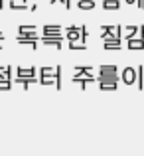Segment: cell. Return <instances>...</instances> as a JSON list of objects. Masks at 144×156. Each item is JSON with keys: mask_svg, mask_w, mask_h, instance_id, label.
<instances>
[{"mask_svg": "<svg viewBox=\"0 0 144 156\" xmlns=\"http://www.w3.org/2000/svg\"><path fill=\"white\" fill-rule=\"evenodd\" d=\"M101 40L107 42V40H122V30L125 28L121 26H103L101 28Z\"/></svg>", "mask_w": 144, "mask_h": 156, "instance_id": "obj_1", "label": "cell"}, {"mask_svg": "<svg viewBox=\"0 0 144 156\" xmlns=\"http://www.w3.org/2000/svg\"><path fill=\"white\" fill-rule=\"evenodd\" d=\"M93 81H97V77H93L91 73H75V75L71 77V83H79L83 91L87 89L89 83H93Z\"/></svg>", "mask_w": 144, "mask_h": 156, "instance_id": "obj_2", "label": "cell"}, {"mask_svg": "<svg viewBox=\"0 0 144 156\" xmlns=\"http://www.w3.org/2000/svg\"><path fill=\"white\" fill-rule=\"evenodd\" d=\"M121 79H122V83H126V85L136 83V69H134V67H125V69H122Z\"/></svg>", "mask_w": 144, "mask_h": 156, "instance_id": "obj_3", "label": "cell"}, {"mask_svg": "<svg viewBox=\"0 0 144 156\" xmlns=\"http://www.w3.org/2000/svg\"><path fill=\"white\" fill-rule=\"evenodd\" d=\"M65 38H67L69 42H77V40L81 42V28H77V26H69L67 30H65Z\"/></svg>", "mask_w": 144, "mask_h": 156, "instance_id": "obj_4", "label": "cell"}, {"mask_svg": "<svg viewBox=\"0 0 144 156\" xmlns=\"http://www.w3.org/2000/svg\"><path fill=\"white\" fill-rule=\"evenodd\" d=\"M118 73H99L97 81L99 83H118Z\"/></svg>", "mask_w": 144, "mask_h": 156, "instance_id": "obj_5", "label": "cell"}, {"mask_svg": "<svg viewBox=\"0 0 144 156\" xmlns=\"http://www.w3.org/2000/svg\"><path fill=\"white\" fill-rule=\"evenodd\" d=\"M42 44H47V46H53L59 50L61 48V34L59 36H42Z\"/></svg>", "mask_w": 144, "mask_h": 156, "instance_id": "obj_6", "label": "cell"}, {"mask_svg": "<svg viewBox=\"0 0 144 156\" xmlns=\"http://www.w3.org/2000/svg\"><path fill=\"white\" fill-rule=\"evenodd\" d=\"M63 28L61 26H55V24H47V26L42 28V36H59Z\"/></svg>", "mask_w": 144, "mask_h": 156, "instance_id": "obj_7", "label": "cell"}, {"mask_svg": "<svg viewBox=\"0 0 144 156\" xmlns=\"http://www.w3.org/2000/svg\"><path fill=\"white\" fill-rule=\"evenodd\" d=\"M128 50H144V38L142 36H136V38H130L128 40Z\"/></svg>", "mask_w": 144, "mask_h": 156, "instance_id": "obj_8", "label": "cell"}, {"mask_svg": "<svg viewBox=\"0 0 144 156\" xmlns=\"http://www.w3.org/2000/svg\"><path fill=\"white\" fill-rule=\"evenodd\" d=\"M14 83H20V85H24V87H28L30 83H40V79L38 77H14Z\"/></svg>", "mask_w": 144, "mask_h": 156, "instance_id": "obj_9", "label": "cell"}, {"mask_svg": "<svg viewBox=\"0 0 144 156\" xmlns=\"http://www.w3.org/2000/svg\"><path fill=\"white\" fill-rule=\"evenodd\" d=\"M18 44H22V46H30V48H38V40L36 38H26V36H18Z\"/></svg>", "mask_w": 144, "mask_h": 156, "instance_id": "obj_10", "label": "cell"}, {"mask_svg": "<svg viewBox=\"0 0 144 156\" xmlns=\"http://www.w3.org/2000/svg\"><path fill=\"white\" fill-rule=\"evenodd\" d=\"M97 4V0H77V6L79 10H93Z\"/></svg>", "mask_w": 144, "mask_h": 156, "instance_id": "obj_11", "label": "cell"}, {"mask_svg": "<svg viewBox=\"0 0 144 156\" xmlns=\"http://www.w3.org/2000/svg\"><path fill=\"white\" fill-rule=\"evenodd\" d=\"M103 48H105V50H121V40H107V42H103Z\"/></svg>", "mask_w": 144, "mask_h": 156, "instance_id": "obj_12", "label": "cell"}, {"mask_svg": "<svg viewBox=\"0 0 144 156\" xmlns=\"http://www.w3.org/2000/svg\"><path fill=\"white\" fill-rule=\"evenodd\" d=\"M136 36H138V28H136V26H126L125 32H122V38H126V40L136 38Z\"/></svg>", "mask_w": 144, "mask_h": 156, "instance_id": "obj_13", "label": "cell"}, {"mask_svg": "<svg viewBox=\"0 0 144 156\" xmlns=\"http://www.w3.org/2000/svg\"><path fill=\"white\" fill-rule=\"evenodd\" d=\"M103 8L105 10H118L121 8V0H103Z\"/></svg>", "mask_w": 144, "mask_h": 156, "instance_id": "obj_14", "label": "cell"}, {"mask_svg": "<svg viewBox=\"0 0 144 156\" xmlns=\"http://www.w3.org/2000/svg\"><path fill=\"white\" fill-rule=\"evenodd\" d=\"M16 75H20V77H36V69L34 67H28V69L18 67L16 69Z\"/></svg>", "mask_w": 144, "mask_h": 156, "instance_id": "obj_15", "label": "cell"}, {"mask_svg": "<svg viewBox=\"0 0 144 156\" xmlns=\"http://www.w3.org/2000/svg\"><path fill=\"white\" fill-rule=\"evenodd\" d=\"M10 8L12 10H28V2H22V0H10Z\"/></svg>", "mask_w": 144, "mask_h": 156, "instance_id": "obj_16", "label": "cell"}, {"mask_svg": "<svg viewBox=\"0 0 144 156\" xmlns=\"http://www.w3.org/2000/svg\"><path fill=\"white\" fill-rule=\"evenodd\" d=\"M40 83H42V85H55L57 83V77H55V73H53V75H42V77H40Z\"/></svg>", "mask_w": 144, "mask_h": 156, "instance_id": "obj_17", "label": "cell"}, {"mask_svg": "<svg viewBox=\"0 0 144 156\" xmlns=\"http://www.w3.org/2000/svg\"><path fill=\"white\" fill-rule=\"evenodd\" d=\"M136 81H138V89H144V67L138 65L136 69Z\"/></svg>", "mask_w": 144, "mask_h": 156, "instance_id": "obj_18", "label": "cell"}, {"mask_svg": "<svg viewBox=\"0 0 144 156\" xmlns=\"http://www.w3.org/2000/svg\"><path fill=\"white\" fill-rule=\"evenodd\" d=\"M99 73H118V67L117 65H101Z\"/></svg>", "mask_w": 144, "mask_h": 156, "instance_id": "obj_19", "label": "cell"}, {"mask_svg": "<svg viewBox=\"0 0 144 156\" xmlns=\"http://www.w3.org/2000/svg\"><path fill=\"white\" fill-rule=\"evenodd\" d=\"M36 30H38L36 26H24V24H22V26L18 28V36H24V34H32V32H36Z\"/></svg>", "mask_w": 144, "mask_h": 156, "instance_id": "obj_20", "label": "cell"}, {"mask_svg": "<svg viewBox=\"0 0 144 156\" xmlns=\"http://www.w3.org/2000/svg\"><path fill=\"white\" fill-rule=\"evenodd\" d=\"M10 89H12L10 79H0V91H10Z\"/></svg>", "mask_w": 144, "mask_h": 156, "instance_id": "obj_21", "label": "cell"}, {"mask_svg": "<svg viewBox=\"0 0 144 156\" xmlns=\"http://www.w3.org/2000/svg\"><path fill=\"white\" fill-rule=\"evenodd\" d=\"M99 89H101V91H114V89H117V83H99Z\"/></svg>", "mask_w": 144, "mask_h": 156, "instance_id": "obj_22", "label": "cell"}, {"mask_svg": "<svg viewBox=\"0 0 144 156\" xmlns=\"http://www.w3.org/2000/svg\"><path fill=\"white\" fill-rule=\"evenodd\" d=\"M85 48H87V46H85V44L83 42H79V44H77V42H69V50H85Z\"/></svg>", "mask_w": 144, "mask_h": 156, "instance_id": "obj_23", "label": "cell"}, {"mask_svg": "<svg viewBox=\"0 0 144 156\" xmlns=\"http://www.w3.org/2000/svg\"><path fill=\"white\" fill-rule=\"evenodd\" d=\"M75 73H91V67H87V65H75Z\"/></svg>", "mask_w": 144, "mask_h": 156, "instance_id": "obj_24", "label": "cell"}, {"mask_svg": "<svg viewBox=\"0 0 144 156\" xmlns=\"http://www.w3.org/2000/svg\"><path fill=\"white\" fill-rule=\"evenodd\" d=\"M55 77H57L55 87H57V89H61V67H59V65H57V69H55Z\"/></svg>", "mask_w": 144, "mask_h": 156, "instance_id": "obj_25", "label": "cell"}, {"mask_svg": "<svg viewBox=\"0 0 144 156\" xmlns=\"http://www.w3.org/2000/svg\"><path fill=\"white\" fill-rule=\"evenodd\" d=\"M55 73V69H51V67H42L40 69V75H53Z\"/></svg>", "mask_w": 144, "mask_h": 156, "instance_id": "obj_26", "label": "cell"}, {"mask_svg": "<svg viewBox=\"0 0 144 156\" xmlns=\"http://www.w3.org/2000/svg\"><path fill=\"white\" fill-rule=\"evenodd\" d=\"M85 40H87V28H85V26H81V42L85 44Z\"/></svg>", "mask_w": 144, "mask_h": 156, "instance_id": "obj_27", "label": "cell"}, {"mask_svg": "<svg viewBox=\"0 0 144 156\" xmlns=\"http://www.w3.org/2000/svg\"><path fill=\"white\" fill-rule=\"evenodd\" d=\"M136 6L140 8V10H144V0H136Z\"/></svg>", "mask_w": 144, "mask_h": 156, "instance_id": "obj_28", "label": "cell"}, {"mask_svg": "<svg viewBox=\"0 0 144 156\" xmlns=\"http://www.w3.org/2000/svg\"><path fill=\"white\" fill-rule=\"evenodd\" d=\"M63 6H65V8L69 10V8H71V0H65V4H63Z\"/></svg>", "mask_w": 144, "mask_h": 156, "instance_id": "obj_29", "label": "cell"}, {"mask_svg": "<svg viewBox=\"0 0 144 156\" xmlns=\"http://www.w3.org/2000/svg\"><path fill=\"white\" fill-rule=\"evenodd\" d=\"M55 2H63L65 4V0H49V4H55Z\"/></svg>", "mask_w": 144, "mask_h": 156, "instance_id": "obj_30", "label": "cell"}, {"mask_svg": "<svg viewBox=\"0 0 144 156\" xmlns=\"http://www.w3.org/2000/svg\"><path fill=\"white\" fill-rule=\"evenodd\" d=\"M126 4H136V0H125Z\"/></svg>", "mask_w": 144, "mask_h": 156, "instance_id": "obj_31", "label": "cell"}, {"mask_svg": "<svg viewBox=\"0 0 144 156\" xmlns=\"http://www.w3.org/2000/svg\"><path fill=\"white\" fill-rule=\"evenodd\" d=\"M0 8H4V0H0Z\"/></svg>", "mask_w": 144, "mask_h": 156, "instance_id": "obj_32", "label": "cell"}, {"mask_svg": "<svg viewBox=\"0 0 144 156\" xmlns=\"http://www.w3.org/2000/svg\"><path fill=\"white\" fill-rule=\"evenodd\" d=\"M0 40H4V34H2V32H0Z\"/></svg>", "mask_w": 144, "mask_h": 156, "instance_id": "obj_33", "label": "cell"}, {"mask_svg": "<svg viewBox=\"0 0 144 156\" xmlns=\"http://www.w3.org/2000/svg\"><path fill=\"white\" fill-rule=\"evenodd\" d=\"M22 2H28V0H22Z\"/></svg>", "mask_w": 144, "mask_h": 156, "instance_id": "obj_34", "label": "cell"}, {"mask_svg": "<svg viewBox=\"0 0 144 156\" xmlns=\"http://www.w3.org/2000/svg\"><path fill=\"white\" fill-rule=\"evenodd\" d=\"M0 50H2V46H0Z\"/></svg>", "mask_w": 144, "mask_h": 156, "instance_id": "obj_35", "label": "cell"}]
</instances>
